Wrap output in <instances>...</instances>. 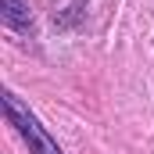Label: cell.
Masks as SVG:
<instances>
[{"label":"cell","mask_w":154,"mask_h":154,"mask_svg":"<svg viewBox=\"0 0 154 154\" xmlns=\"http://www.w3.org/2000/svg\"><path fill=\"white\" fill-rule=\"evenodd\" d=\"M4 111H7V122L18 129V136L29 143V154H61V147L50 140V133L39 125V118L11 93V90H4Z\"/></svg>","instance_id":"6da1fadb"},{"label":"cell","mask_w":154,"mask_h":154,"mask_svg":"<svg viewBox=\"0 0 154 154\" xmlns=\"http://www.w3.org/2000/svg\"><path fill=\"white\" fill-rule=\"evenodd\" d=\"M4 25L14 29V32H32V14H29V4L25 0H4Z\"/></svg>","instance_id":"7a4b0ae2"}]
</instances>
